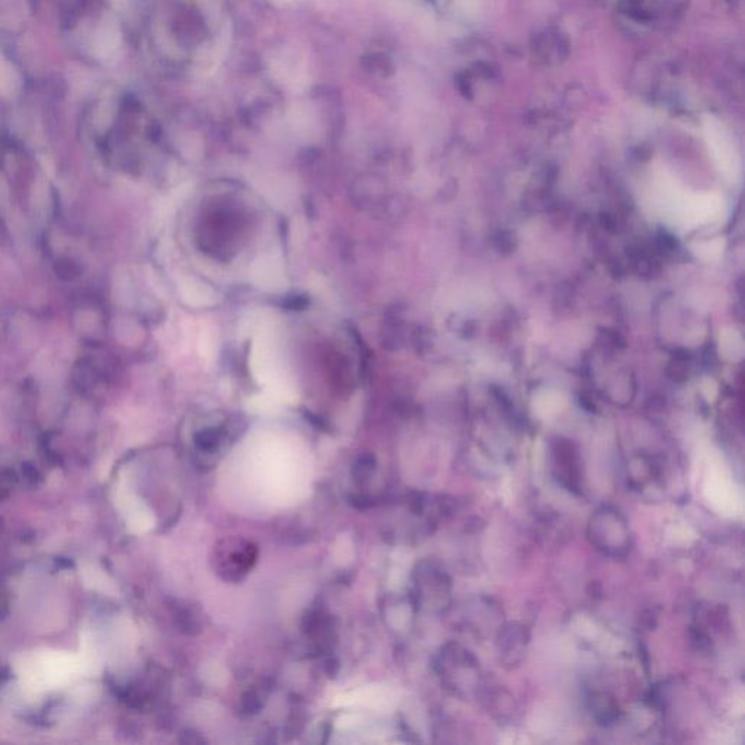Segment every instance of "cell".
<instances>
[{
	"mask_svg": "<svg viewBox=\"0 0 745 745\" xmlns=\"http://www.w3.org/2000/svg\"><path fill=\"white\" fill-rule=\"evenodd\" d=\"M587 537L596 551L615 561H623L632 551L633 536L629 521L612 505H601L591 514Z\"/></svg>",
	"mask_w": 745,
	"mask_h": 745,
	"instance_id": "cell-1",
	"label": "cell"
},
{
	"mask_svg": "<svg viewBox=\"0 0 745 745\" xmlns=\"http://www.w3.org/2000/svg\"><path fill=\"white\" fill-rule=\"evenodd\" d=\"M441 677L450 689L462 697L481 696L485 684L481 665L475 655L460 645H449L441 654Z\"/></svg>",
	"mask_w": 745,
	"mask_h": 745,
	"instance_id": "cell-2",
	"label": "cell"
},
{
	"mask_svg": "<svg viewBox=\"0 0 745 745\" xmlns=\"http://www.w3.org/2000/svg\"><path fill=\"white\" fill-rule=\"evenodd\" d=\"M703 129H705L706 140H708L713 159L718 163L721 171H724L729 178L737 177L740 171V158H738L737 147L729 131L715 117L706 118Z\"/></svg>",
	"mask_w": 745,
	"mask_h": 745,
	"instance_id": "cell-3",
	"label": "cell"
},
{
	"mask_svg": "<svg viewBox=\"0 0 745 745\" xmlns=\"http://www.w3.org/2000/svg\"><path fill=\"white\" fill-rule=\"evenodd\" d=\"M529 633L519 623H508L498 633L497 645L504 664H519L526 654Z\"/></svg>",
	"mask_w": 745,
	"mask_h": 745,
	"instance_id": "cell-4",
	"label": "cell"
},
{
	"mask_svg": "<svg viewBox=\"0 0 745 745\" xmlns=\"http://www.w3.org/2000/svg\"><path fill=\"white\" fill-rule=\"evenodd\" d=\"M553 476L568 491L574 494H580L583 488V472H581V463L574 453L565 454L556 453L555 462H553Z\"/></svg>",
	"mask_w": 745,
	"mask_h": 745,
	"instance_id": "cell-5",
	"label": "cell"
},
{
	"mask_svg": "<svg viewBox=\"0 0 745 745\" xmlns=\"http://www.w3.org/2000/svg\"><path fill=\"white\" fill-rule=\"evenodd\" d=\"M590 702L591 712L600 724H615L619 719V706H617L616 700L607 693H597V695L591 697Z\"/></svg>",
	"mask_w": 745,
	"mask_h": 745,
	"instance_id": "cell-6",
	"label": "cell"
},
{
	"mask_svg": "<svg viewBox=\"0 0 745 745\" xmlns=\"http://www.w3.org/2000/svg\"><path fill=\"white\" fill-rule=\"evenodd\" d=\"M117 40V31H115L113 25H110V22L102 24L101 30H98L97 38H95V47H97L98 54L107 56L117 46Z\"/></svg>",
	"mask_w": 745,
	"mask_h": 745,
	"instance_id": "cell-7",
	"label": "cell"
},
{
	"mask_svg": "<svg viewBox=\"0 0 745 745\" xmlns=\"http://www.w3.org/2000/svg\"><path fill=\"white\" fill-rule=\"evenodd\" d=\"M214 294L204 284L191 281L187 286V302L190 305L206 306L213 303Z\"/></svg>",
	"mask_w": 745,
	"mask_h": 745,
	"instance_id": "cell-8",
	"label": "cell"
},
{
	"mask_svg": "<svg viewBox=\"0 0 745 745\" xmlns=\"http://www.w3.org/2000/svg\"><path fill=\"white\" fill-rule=\"evenodd\" d=\"M17 85L18 79L14 69L0 57V94H12Z\"/></svg>",
	"mask_w": 745,
	"mask_h": 745,
	"instance_id": "cell-9",
	"label": "cell"
}]
</instances>
